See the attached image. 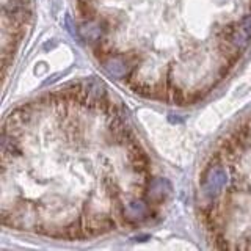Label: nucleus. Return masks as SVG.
Masks as SVG:
<instances>
[{"label":"nucleus","instance_id":"obj_4","mask_svg":"<svg viewBox=\"0 0 251 251\" xmlns=\"http://www.w3.org/2000/svg\"><path fill=\"white\" fill-rule=\"evenodd\" d=\"M30 18L28 0H2V52L3 74L18 52Z\"/></svg>","mask_w":251,"mask_h":251},{"label":"nucleus","instance_id":"obj_3","mask_svg":"<svg viewBox=\"0 0 251 251\" xmlns=\"http://www.w3.org/2000/svg\"><path fill=\"white\" fill-rule=\"evenodd\" d=\"M200 214L222 250H251V116L215 146L200 173Z\"/></svg>","mask_w":251,"mask_h":251},{"label":"nucleus","instance_id":"obj_1","mask_svg":"<svg viewBox=\"0 0 251 251\" xmlns=\"http://www.w3.org/2000/svg\"><path fill=\"white\" fill-rule=\"evenodd\" d=\"M2 223L61 240L148 222L162 202L123 108L93 85L41 94L2 129Z\"/></svg>","mask_w":251,"mask_h":251},{"label":"nucleus","instance_id":"obj_2","mask_svg":"<svg viewBox=\"0 0 251 251\" xmlns=\"http://www.w3.org/2000/svg\"><path fill=\"white\" fill-rule=\"evenodd\" d=\"M75 22L105 74L175 105L209 96L251 47V0H75Z\"/></svg>","mask_w":251,"mask_h":251}]
</instances>
